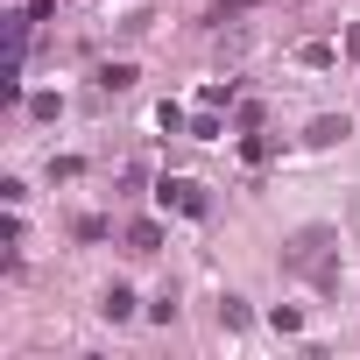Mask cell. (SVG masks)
I'll return each instance as SVG.
<instances>
[{"mask_svg": "<svg viewBox=\"0 0 360 360\" xmlns=\"http://www.w3.org/2000/svg\"><path fill=\"white\" fill-rule=\"evenodd\" d=\"M120 85H134V64H106L99 71V92H120Z\"/></svg>", "mask_w": 360, "mask_h": 360, "instance_id": "5b68a950", "label": "cell"}, {"mask_svg": "<svg viewBox=\"0 0 360 360\" xmlns=\"http://www.w3.org/2000/svg\"><path fill=\"white\" fill-rule=\"evenodd\" d=\"M162 205H176V212H191V219H205V191L198 184H184V176H162V191H155Z\"/></svg>", "mask_w": 360, "mask_h": 360, "instance_id": "7a4b0ae2", "label": "cell"}, {"mask_svg": "<svg viewBox=\"0 0 360 360\" xmlns=\"http://www.w3.org/2000/svg\"><path fill=\"white\" fill-rule=\"evenodd\" d=\"M219 325H233V332H240V325H248V304H240V297H226V304H219Z\"/></svg>", "mask_w": 360, "mask_h": 360, "instance_id": "52a82bcc", "label": "cell"}, {"mask_svg": "<svg viewBox=\"0 0 360 360\" xmlns=\"http://www.w3.org/2000/svg\"><path fill=\"white\" fill-rule=\"evenodd\" d=\"M339 134H346V120H332V113H325V120H311V141H318V148H332Z\"/></svg>", "mask_w": 360, "mask_h": 360, "instance_id": "8992f818", "label": "cell"}, {"mask_svg": "<svg viewBox=\"0 0 360 360\" xmlns=\"http://www.w3.org/2000/svg\"><path fill=\"white\" fill-rule=\"evenodd\" d=\"M127 240H134V255H155V248H162V226H155V219H134Z\"/></svg>", "mask_w": 360, "mask_h": 360, "instance_id": "3957f363", "label": "cell"}, {"mask_svg": "<svg viewBox=\"0 0 360 360\" xmlns=\"http://www.w3.org/2000/svg\"><path fill=\"white\" fill-rule=\"evenodd\" d=\"M99 311H106V318H113V325H127V318H134V290H120V283H113V290H106V304H99Z\"/></svg>", "mask_w": 360, "mask_h": 360, "instance_id": "277c9868", "label": "cell"}, {"mask_svg": "<svg viewBox=\"0 0 360 360\" xmlns=\"http://www.w3.org/2000/svg\"><path fill=\"white\" fill-rule=\"evenodd\" d=\"M283 269H297V276H311L318 290H332V283H339V262H332V233H325V226H304V233L283 248Z\"/></svg>", "mask_w": 360, "mask_h": 360, "instance_id": "6da1fadb", "label": "cell"}]
</instances>
